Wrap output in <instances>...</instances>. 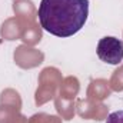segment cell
<instances>
[{
  "label": "cell",
  "mask_w": 123,
  "mask_h": 123,
  "mask_svg": "<svg viewBox=\"0 0 123 123\" xmlns=\"http://www.w3.org/2000/svg\"><path fill=\"white\" fill-rule=\"evenodd\" d=\"M39 22L56 37H70L82 30L89 17V0H42Z\"/></svg>",
  "instance_id": "cell-1"
},
{
  "label": "cell",
  "mask_w": 123,
  "mask_h": 123,
  "mask_svg": "<svg viewBox=\"0 0 123 123\" xmlns=\"http://www.w3.org/2000/svg\"><path fill=\"white\" fill-rule=\"evenodd\" d=\"M97 57L107 64H119L123 60V42L113 36L102 37L96 47Z\"/></svg>",
  "instance_id": "cell-2"
},
{
  "label": "cell",
  "mask_w": 123,
  "mask_h": 123,
  "mask_svg": "<svg viewBox=\"0 0 123 123\" xmlns=\"http://www.w3.org/2000/svg\"><path fill=\"white\" fill-rule=\"evenodd\" d=\"M106 123H123V110L112 112V113L107 116Z\"/></svg>",
  "instance_id": "cell-3"
}]
</instances>
